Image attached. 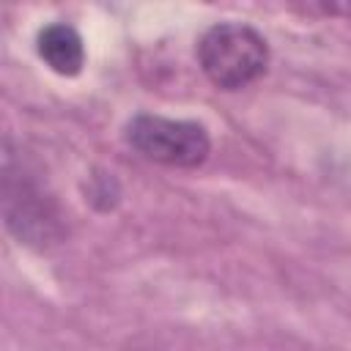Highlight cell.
Segmentation results:
<instances>
[{
	"label": "cell",
	"instance_id": "6da1fadb",
	"mask_svg": "<svg viewBox=\"0 0 351 351\" xmlns=\"http://www.w3.org/2000/svg\"><path fill=\"white\" fill-rule=\"evenodd\" d=\"M3 217L8 230L27 247H49L66 236L60 206L11 151L3 156Z\"/></svg>",
	"mask_w": 351,
	"mask_h": 351
},
{
	"label": "cell",
	"instance_id": "7a4b0ae2",
	"mask_svg": "<svg viewBox=\"0 0 351 351\" xmlns=\"http://www.w3.org/2000/svg\"><path fill=\"white\" fill-rule=\"evenodd\" d=\"M197 63L203 74L222 90H239L269 66L266 38L244 22L211 25L197 41Z\"/></svg>",
	"mask_w": 351,
	"mask_h": 351
},
{
	"label": "cell",
	"instance_id": "3957f363",
	"mask_svg": "<svg viewBox=\"0 0 351 351\" xmlns=\"http://www.w3.org/2000/svg\"><path fill=\"white\" fill-rule=\"evenodd\" d=\"M126 143L145 159L170 167H197L211 151V137L203 123L148 112H140L126 123Z\"/></svg>",
	"mask_w": 351,
	"mask_h": 351
},
{
	"label": "cell",
	"instance_id": "277c9868",
	"mask_svg": "<svg viewBox=\"0 0 351 351\" xmlns=\"http://www.w3.org/2000/svg\"><path fill=\"white\" fill-rule=\"evenodd\" d=\"M36 49H38V58L60 77H77L85 66L82 36L66 22H52L41 27L36 38Z\"/></svg>",
	"mask_w": 351,
	"mask_h": 351
}]
</instances>
